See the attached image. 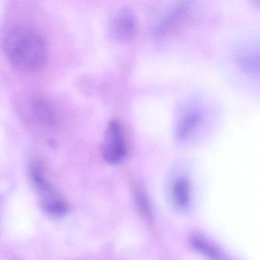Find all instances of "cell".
I'll use <instances>...</instances> for the list:
<instances>
[{
    "mask_svg": "<svg viewBox=\"0 0 260 260\" xmlns=\"http://www.w3.org/2000/svg\"><path fill=\"white\" fill-rule=\"evenodd\" d=\"M202 114L198 109H188L184 111L176 120L175 133L178 139H185L202 121Z\"/></svg>",
    "mask_w": 260,
    "mask_h": 260,
    "instance_id": "cell-6",
    "label": "cell"
},
{
    "mask_svg": "<svg viewBox=\"0 0 260 260\" xmlns=\"http://www.w3.org/2000/svg\"><path fill=\"white\" fill-rule=\"evenodd\" d=\"M29 176L32 185L40 194L44 211L54 218L63 217L68 211V204L48 182L39 161H33L30 164Z\"/></svg>",
    "mask_w": 260,
    "mask_h": 260,
    "instance_id": "cell-2",
    "label": "cell"
},
{
    "mask_svg": "<svg viewBox=\"0 0 260 260\" xmlns=\"http://www.w3.org/2000/svg\"><path fill=\"white\" fill-rule=\"evenodd\" d=\"M31 112L36 120L45 125L53 126L57 121L55 109L46 100H35L31 104Z\"/></svg>",
    "mask_w": 260,
    "mask_h": 260,
    "instance_id": "cell-9",
    "label": "cell"
},
{
    "mask_svg": "<svg viewBox=\"0 0 260 260\" xmlns=\"http://www.w3.org/2000/svg\"><path fill=\"white\" fill-rule=\"evenodd\" d=\"M127 147L122 124L118 120L109 121L101 146L103 159L111 164L121 162L127 154Z\"/></svg>",
    "mask_w": 260,
    "mask_h": 260,
    "instance_id": "cell-3",
    "label": "cell"
},
{
    "mask_svg": "<svg viewBox=\"0 0 260 260\" xmlns=\"http://www.w3.org/2000/svg\"><path fill=\"white\" fill-rule=\"evenodd\" d=\"M188 4L178 2L170 6L159 16L154 25L153 31L156 36H162L170 31L182 19L185 13L188 11Z\"/></svg>",
    "mask_w": 260,
    "mask_h": 260,
    "instance_id": "cell-5",
    "label": "cell"
},
{
    "mask_svg": "<svg viewBox=\"0 0 260 260\" xmlns=\"http://www.w3.org/2000/svg\"><path fill=\"white\" fill-rule=\"evenodd\" d=\"M3 48L9 60L25 72L40 71L48 60L46 41L31 25L19 24L10 28L4 35Z\"/></svg>",
    "mask_w": 260,
    "mask_h": 260,
    "instance_id": "cell-1",
    "label": "cell"
},
{
    "mask_svg": "<svg viewBox=\"0 0 260 260\" xmlns=\"http://www.w3.org/2000/svg\"><path fill=\"white\" fill-rule=\"evenodd\" d=\"M138 28L135 12L129 7L118 9L112 15L109 24L111 38L118 42H126L134 37Z\"/></svg>",
    "mask_w": 260,
    "mask_h": 260,
    "instance_id": "cell-4",
    "label": "cell"
},
{
    "mask_svg": "<svg viewBox=\"0 0 260 260\" xmlns=\"http://www.w3.org/2000/svg\"><path fill=\"white\" fill-rule=\"evenodd\" d=\"M135 203L140 214L146 219L151 217V207L149 202L147 194L141 189L135 191Z\"/></svg>",
    "mask_w": 260,
    "mask_h": 260,
    "instance_id": "cell-10",
    "label": "cell"
},
{
    "mask_svg": "<svg viewBox=\"0 0 260 260\" xmlns=\"http://www.w3.org/2000/svg\"><path fill=\"white\" fill-rule=\"evenodd\" d=\"M171 198L173 205L179 210H185L191 202V188L188 179L183 176L176 178L172 185Z\"/></svg>",
    "mask_w": 260,
    "mask_h": 260,
    "instance_id": "cell-8",
    "label": "cell"
},
{
    "mask_svg": "<svg viewBox=\"0 0 260 260\" xmlns=\"http://www.w3.org/2000/svg\"><path fill=\"white\" fill-rule=\"evenodd\" d=\"M191 247L211 260H228L221 249L209 239L200 234H194L190 238Z\"/></svg>",
    "mask_w": 260,
    "mask_h": 260,
    "instance_id": "cell-7",
    "label": "cell"
}]
</instances>
